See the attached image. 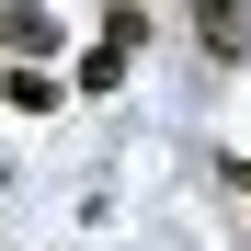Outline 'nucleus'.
I'll use <instances>...</instances> for the list:
<instances>
[{
	"instance_id": "nucleus-1",
	"label": "nucleus",
	"mask_w": 251,
	"mask_h": 251,
	"mask_svg": "<svg viewBox=\"0 0 251 251\" xmlns=\"http://www.w3.org/2000/svg\"><path fill=\"white\" fill-rule=\"evenodd\" d=\"M0 57H57V12H34V0H0Z\"/></svg>"
},
{
	"instance_id": "nucleus-2",
	"label": "nucleus",
	"mask_w": 251,
	"mask_h": 251,
	"mask_svg": "<svg viewBox=\"0 0 251 251\" xmlns=\"http://www.w3.org/2000/svg\"><path fill=\"white\" fill-rule=\"evenodd\" d=\"M194 23H205V57H217V69H240V57H251V23H240V0H194Z\"/></svg>"
},
{
	"instance_id": "nucleus-3",
	"label": "nucleus",
	"mask_w": 251,
	"mask_h": 251,
	"mask_svg": "<svg viewBox=\"0 0 251 251\" xmlns=\"http://www.w3.org/2000/svg\"><path fill=\"white\" fill-rule=\"evenodd\" d=\"M103 12H149V0H103Z\"/></svg>"
}]
</instances>
